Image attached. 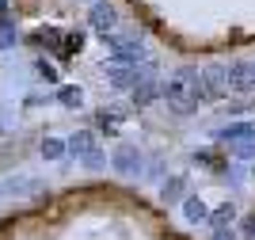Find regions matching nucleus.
<instances>
[{"mask_svg":"<svg viewBox=\"0 0 255 240\" xmlns=\"http://www.w3.org/2000/svg\"><path fill=\"white\" fill-rule=\"evenodd\" d=\"M61 99H65V103H80V92H73V88H69V92H61Z\"/></svg>","mask_w":255,"mask_h":240,"instance_id":"6","label":"nucleus"},{"mask_svg":"<svg viewBox=\"0 0 255 240\" xmlns=\"http://www.w3.org/2000/svg\"><path fill=\"white\" fill-rule=\"evenodd\" d=\"M187 214H191V218L198 221V218H202V214H206V210H202V202H187Z\"/></svg>","mask_w":255,"mask_h":240,"instance_id":"5","label":"nucleus"},{"mask_svg":"<svg viewBox=\"0 0 255 240\" xmlns=\"http://www.w3.org/2000/svg\"><path fill=\"white\" fill-rule=\"evenodd\" d=\"M133 160H137V157H133V149H118L115 168H118V172H133Z\"/></svg>","mask_w":255,"mask_h":240,"instance_id":"2","label":"nucleus"},{"mask_svg":"<svg viewBox=\"0 0 255 240\" xmlns=\"http://www.w3.org/2000/svg\"><path fill=\"white\" fill-rule=\"evenodd\" d=\"M42 153H46V157H61V141H46Z\"/></svg>","mask_w":255,"mask_h":240,"instance_id":"4","label":"nucleus"},{"mask_svg":"<svg viewBox=\"0 0 255 240\" xmlns=\"http://www.w3.org/2000/svg\"><path fill=\"white\" fill-rule=\"evenodd\" d=\"M111 8H96V27H111Z\"/></svg>","mask_w":255,"mask_h":240,"instance_id":"3","label":"nucleus"},{"mask_svg":"<svg viewBox=\"0 0 255 240\" xmlns=\"http://www.w3.org/2000/svg\"><path fill=\"white\" fill-rule=\"evenodd\" d=\"M69 149H73V157L88 160V164H99V149H96V137H92V134H76Z\"/></svg>","mask_w":255,"mask_h":240,"instance_id":"1","label":"nucleus"}]
</instances>
